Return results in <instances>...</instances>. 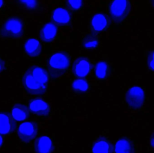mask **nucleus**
Segmentation results:
<instances>
[{
  "label": "nucleus",
  "mask_w": 154,
  "mask_h": 153,
  "mask_svg": "<svg viewBox=\"0 0 154 153\" xmlns=\"http://www.w3.org/2000/svg\"><path fill=\"white\" fill-rule=\"evenodd\" d=\"M38 132V123L34 121H29L20 125L17 129V135L22 142L29 143L36 137Z\"/></svg>",
  "instance_id": "obj_5"
},
{
  "label": "nucleus",
  "mask_w": 154,
  "mask_h": 153,
  "mask_svg": "<svg viewBox=\"0 0 154 153\" xmlns=\"http://www.w3.org/2000/svg\"><path fill=\"white\" fill-rule=\"evenodd\" d=\"M147 62L149 68L154 71V50L148 54Z\"/></svg>",
  "instance_id": "obj_23"
},
{
  "label": "nucleus",
  "mask_w": 154,
  "mask_h": 153,
  "mask_svg": "<svg viewBox=\"0 0 154 153\" xmlns=\"http://www.w3.org/2000/svg\"><path fill=\"white\" fill-rule=\"evenodd\" d=\"M92 150V153H113L114 146L106 138L100 137L94 142Z\"/></svg>",
  "instance_id": "obj_14"
},
{
  "label": "nucleus",
  "mask_w": 154,
  "mask_h": 153,
  "mask_svg": "<svg viewBox=\"0 0 154 153\" xmlns=\"http://www.w3.org/2000/svg\"><path fill=\"white\" fill-rule=\"evenodd\" d=\"M29 107L32 113L39 116H47L50 113L49 105L41 99L31 100L29 103Z\"/></svg>",
  "instance_id": "obj_11"
},
{
  "label": "nucleus",
  "mask_w": 154,
  "mask_h": 153,
  "mask_svg": "<svg viewBox=\"0 0 154 153\" xmlns=\"http://www.w3.org/2000/svg\"><path fill=\"white\" fill-rule=\"evenodd\" d=\"M116 153H135L134 145L128 138L119 139L116 145Z\"/></svg>",
  "instance_id": "obj_18"
},
{
  "label": "nucleus",
  "mask_w": 154,
  "mask_h": 153,
  "mask_svg": "<svg viewBox=\"0 0 154 153\" xmlns=\"http://www.w3.org/2000/svg\"><path fill=\"white\" fill-rule=\"evenodd\" d=\"M5 68V62L3 60L0 58V72L2 71Z\"/></svg>",
  "instance_id": "obj_24"
},
{
  "label": "nucleus",
  "mask_w": 154,
  "mask_h": 153,
  "mask_svg": "<svg viewBox=\"0 0 154 153\" xmlns=\"http://www.w3.org/2000/svg\"><path fill=\"white\" fill-rule=\"evenodd\" d=\"M109 25L108 16L105 13L95 14L91 20L90 28L92 33H100L106 31Z\"/></svg>",
  "instance_id": "obj_8"
},
{
  "label": "nucleus",
  "mask_w": 154,
  "mask_h": 153,
  "mask_svg": "<svg viewBox=\"0 0 154 153\" xmlns=\"http://www.w3.org/2000/svg\"><path fill=\"white\" fill-rule=\"evenodd\" d=\"M111 68L106 61H100L97 63L95 68V74L99 80H105L109 77L111 73Z\"/></svg>",
  "instance_id": "obj_17"
},
{
  "label": "nucleus",
  "mask_w": 154,
  "mask_h": 153,
  "mask_svg": "<svg viewBox=\"0 0 154 153\" xmlns=\"http://www.w3.org/2000/svg\"><path fill=\"white\" fill-rule=\"evenodd\" d=\"M151 145L152 147L154 149V132L151 137Z\"/></svg>",
  "instance_id": "obj_25"
},
{
  "label": "nucleus",
  "mask_w": 154,
  "mask_h": 153,
  "mask_svg": "<svg viewBox=\"0 0 154 153\" xmlns=\"http://www.w3.org/2000/svg\"><path fill=\"white\" fill-rule=\"evenodd\" d=\"M143 90L140 87H134L129 89L125 96L127 104L132 109L139 110L141 108L144 101Z\"/></svg>",
  "instance_id": "obj_6"
},
{
  "label": "nucleus",
  "mask_w": 154,
  "mask_h": 153,
  "mask_svg": "<svg viewBox=\"0 0 154 153\" xmlns=\"http://www.w3.org/2000/svg\"><path fill=\"white\" fill-rule=\"evenodd\" d=\"M71 89L77 94H84L88 91L89 85L85 79L79 78L73 81L71 84Z\"/></svg>",
  "instance_id": "obj_20"
},
{
  "label": "nucleus",
  "mask_w": 154,
  "mask_h": 153,
  "mask_svg": "<svg viewBox=\"0 0 154 153\" xmlns=\"http://www.w3.org/2000/svg\"><path fill=\"white\" fill-rule=\"evenodd\" d=\"M65 4L70 10L77 12L82 9L83 6V1L81 0L67 1H66Z\"/></svg>",
  "instance_id": "obj_21"
},
{
  "label": "nucleus",
  "mask_w": 154,
  "mask_h": 153,
  "mask_svg": "<svg viewBox=\"0 0 154 153\" xmlns=\"http://www.w3.org/2000/svg\"><path fill=\"white\" fill-rule=\"evenodd\" d=\"M53 149V143L48 137H40L36 139L34 143L35 153H51Z\"/></svg>",
  "instance_id": "obj_13"
},
{
  "label": "nucleus",
  "mask_w": 154,
  "mask_h": 153,
  "mask_svg": "<svg viewBox=\"0 0 154 153\" xmlns=\"http://www.w3.org/2000/svg\"><path fill=\"white\" fill-rule=\"evenodd\" d=\"M69 54L65 51H58L51 56L47 63L49 75L52 80H57L64 76L71 65Z\"/></svg>",
  "instance_id": "obj_2"
},
{
  "label": "nucleus",
  "mask_w": 154,
  "mask_h": 153,
  "mask_svg": "<svg viewBox=\"0 0 154 153\" xmlns=\"http://www.w3.org/2000/svg\"><path fill=\"white\" fill-rule=\"evenodd\" d=\"M23 22L16 16L7 19L0 28V37L4 38H19L23 36Z\"/></svg>",
  "instance_id": "obj_3"
},
{
  "label": "nucleus",
  "mask_w": 154,
  "mask_h": 153,
  "mask_svg": "<svg viewBox=\"0 0 154 153\" xmlns=\"http://www.w3.org/2000/svg\"><path fill=\"white\" fill-rule=\"evenodd\" d=\"M57 31V27L55 23L47 22L42 26L40 31V38L45 43H51L56 38Z\"/></svg>",
  "instance_id": "obj_12"
},
{
  "label": "nucleus",
  "mask_w": 154,
  "mask_h": 153,
  "mask_svg": "<svg viewBox=\"0 0 154 153\" xmlns=\"http://www.w3.org/2000/svg\"><path fill=\"white\" fill-rule=\"evenodd\" d=\"M3 142V141L2 137L0 135V147L2 145Z\"/></svg>",
  "instance_id": "obj_26"
},
{
  "label": "nucleus",
  "mask_w": 154,
  "mask_h": 153,
  "mask_svg": "<svg viewBox=\"0 0 154 153\" xmlns=\"http://www.w3.org/2000/svg\"><path fill=\"white\" fill-rule=\"evenodd\" d=\"M20 3L23 7L29 10H35L38 7L39 3L38 1L34 0H23L19 1Z\"/></svg>",
  "instance_id": "obj_22"
},
{
  "label": "nucleus",
  "mask_w": 154,
  "mask_h": 153,
  "mask_svg": "<svg viewBox=\"0 0 154 153\" xmlns=\"http://www.w3.org/2000/svg\"><path fill=\"white\" fill-rule=\"evenodd\" d=\"M92 67V63L89 58L85 56L79 57L73 63L72 73L75 77L83 78L90 73Z\"/></svg>",
  "instance_id": "obj_7"
},
{
  "label": "nucleus",
  "mask_w": 154,
  "mask_h": 153,
  "mask_svg": "<svg viewBox=\"0 0 154 153\" xmlns=\"http://www.w3.org/2000/svg\"><path fill=\"white\" fill-rule=\"evenodd\" d=\"M26 54L31 57H37L41 54L42 46L38 40L35 38L27 40L24 45Z\"/></svg>",
  "instance_id": "obj_15"
},
{
  "label": "nucleus",
  "mask_w": 154,
  "mask_h": 153,
  "mask_svg": "<svg viewBox=\"0 0 154 153\" xmlns=\"http://www.w3.org/2000/svg\"><path fill=\"white\" fill-rule=\"evenodd\" d=\"M51 20L59 27H67L71 23L72 15L67 9L63 7H57L52 12Z\"/></svg>",
  "instance_id": "obj_9"
},
{
  "label": "nucleus",
  "mask_w": 154,
  "mask_h": 153,
  "mask_svg": "<svg viewBox=\"0 0 154 153\" xmlns=\"http://www.w3.org/2000/svg\"><path fill=\"white\" fill-rule=\"evenodd\" d=\"M17 123L11 114L6 111H0V134L9 135L14 133Z\"/></svg>",
  "instance_id": "obj_10"
},
{
  "label": "nucleus",
  "mask_w": 154,
  "mask_h": 153,
  "mask_svg": "<svg viewBox=\"0 0 154 153\" xmlns=\"http://www.w3.org/2000/svg\"><path fill=\"white\" fill-rule=\"evenodd\" d=\"M49 80L48 72L43 67L34 65L26 70L22 81L27 93L32 95H40L46 93Z\"/></svg>",
  "instance_id": "obj_1"
},
{
  "label": "nucleus",
  "mask_w": 154,
  "mask_h": 153,
  "mask_svg": "<svg viewBox=\"0 0 154 153\" xmlns=\"http://www.w3.org/2000/svg\"><path fill=\"white\" fill-rule=\"evenodd\" d=\"M4 4V1H2V0H0V8L2 7L3 5Z\"/></svg>",
  "instance_id": "obj_27"
},
{
  "label": "nucleus",
  "mask_w": 154,
  "mask_h": 153,
  "mask_svg": "<svg viewBox=\"0 0 154 153\" xmlns=\"http://www.w3.org/2000/svg\"><path fill=\"white\" fill-rule=\"evenodd\" d=\"M151 3H152V5L153 6L154 8V1H151Z\"/></svg>",
  "instance_id": "obj_28"
},
{
  "label": "nucleus",
  "mask_w": 154,
  "mask_h": 153,
  "mask_svg": "<svg viewBox=\"0 0 154 153\" xmlns=\"http://www.w3.org/2000/svg\"><path fill=\"white\" fill-rule=\"evenodd\" d=\"M109 13L115 23H120L129 15L131 10V2L127 0L111 1L109 4Z\"/></svg>",
  "instance_id": "obj_4"
},
{
  "label": "nucleus",
  "mask_w": 154,
  "mask_h": 153,
  "mask_svg": "<svg viewBox=\"0 0 154 153\" xmlns=\"http://www.w3.org/2000/svg\"><path fill=\"white\" fill-rule=\"evenodd\" d=\"M81 43L82 46L85 49H94L98 46L99 40L95 34H88L82 38Z\"/></svg>",
  "instance_id": "obj_19"
},
{
  "label": "nucleus",
  "mask_w": 154,
  "mask_h": 153,
  "mask_svg": "<svg viewBox=\"0 0 154 153\" xmlns=\"http://www.w3.org/2000/svg\"><path fill=\"white\" fill-rule=\"evenodd\" d=\"M11 115L14 120L18 121H23L29 116V110L26 105L16 103L12 109Z\"/></svg>",
  "instance_id": "obj_16"
}]
</instances>
